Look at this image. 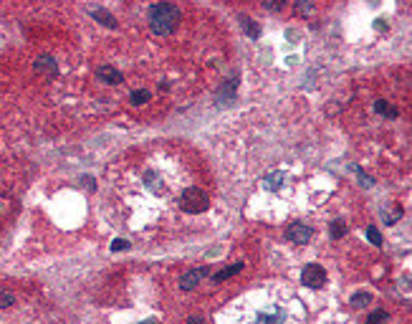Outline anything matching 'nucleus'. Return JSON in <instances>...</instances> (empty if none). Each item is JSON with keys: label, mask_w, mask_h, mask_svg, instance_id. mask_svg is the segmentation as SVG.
I'll use <instances>...</instances> for the list:
<instances>
[{"label": "nucleus", "mask_w": 412, "mask_h": 324, "mask_svg": "<svg viewBox=\"0 0 412 324\" xmlns=\"http://www.w3.org/2000/svg\"><path fill=\"white\" fill-rule=\"evenodd\" d=\"M359 180H362V182H364V185H367V187H369V185H372V177H367V175H364V172H359Z\"/></svg>", "instance_id": "obj_24"}, {"label": "nucleus", "mask_w": 412, "mask_h": 324, "mask_svg": "<svg viewBox=\"0 0 412 324\" xmlns=\"http://www.w3.org/2000/svg\"><path fill=\"white\" fill-rule=\"evenodd\" d=\"M369 302H372V296H369V294H364V291H359V294H354V296H351V307H356V309L367 307Z\"/></svg>", "instance_id": "obj_14"}, {"label": "nucleus", "mask_w": 412, "mask_h": 324, "mask_svg": "<svg viewBox=\"0 0 412 324\" xmlns=\"http://www.w3.org/2000/svg\"><path fill=\"white\" fill-rule=\"evenodd\" d=\"M147 18H149V28H152V33H157V36H167V33H172V31L177 28V23H180L182 13H180V8L172 5V3H154V5L149 8Z\"/></svg>", "instance_id": "obj_1"}, {"label": "nucleus", "mask_w": 412, "mask_h": 324, "mask_svg": "<svg viewBox=\"0 0 412 324\" xmlns=\"http://www.w3.org/2000/svg\"><path fill=\"white\" fill-rule=\"evenodd\" d=\"M91 15L99 20V23H104L106 28H117V18L109 13V10H101V8H91Z\"/></svg>", "instance_id": "obj_11"}, {"label": "nucleus", "mask_w": 412, "mask_h": 324, "mask_svg": "<svg viewBox=\"0 0 412 324\" xmlns=\"http://www.w3.org/2000/svg\"><path fill=\"white\" fill-rule=\"evenodd\" d=\"M344 233H346V223L344 221H334L332 223V238L339 241V238H344Z\"/></svg>", "instance_id": "obj_15"}, {"label": "nucleus", "mask_w": 412, "mask_h": 324, "mask_svg": "<svg viewBox=\"0 0 412 324\" xmlns=\"http://www.w3.org/2000/svg\"><path fill=\"white\" fill-rule=\"evenodd\" d=\"M245 268V263L243 261H238V263H233V266H228V268H223V271H217L215 276H212V281L215 284H220V281H225V279H230V276H235V274H240Z\"/></svg>", "instance_id": "obj_9"}, {"label": "nucleus", "mask_w": 412, "mask_h": 324, "mask_svg": "<svg viewBox=\"0 0 412 324\" xmlns=\"http://www.w3.org/2000/svg\"><path fill=\"white\" fill-rule=\"evenodd\" d=\"M367 238L374 243V246H382V236H379V231H377V228H372V226H369V228H367Z\"/></svg>", "instance_id": "obj_19"}, {"label": "nucleus", "mask_w": 412, "mask_h": 324, "mask_svg": "<svg viewBox=\"0 0 412 324\" xmlns=\"http://www.w3.org/2000/svg\"><path fill=\"white\" fill-rule=\"evenodd\" d=\"M139 324H159L157 319H147V322H139Z\"/></svg>", "instance_id": "obj_25"}, {"label": "nucleus", "mask_w": 412, "mask_h": 324, "mask_svg": "<svg viewBox=\"0 0 412 324\" xmlns=\"http://www.w3.org/2000/svg\"><path fill=\"white\" fill-rule=\"evenodd\" d=\"M256 324H286V314L283 309L278 307H273V309H266L256 317Z\"/></svg>", "instance_id": "obj_6"}, {"label": "nucleus", "mask_w": 412, "mask_h": 324, "mask_svg": "<svg viewBox=\"0 0 412 324\" xmlns=\"http://www.w3.org/2000/svg\"><path fill=\"white\" fill-rule=\"evenodd\" d=\"M185 324H205V319H203V317H190Z\"/></svg>", "instance_id": "obj_22"}, {"label": "nucleus", "mask_w": 412, "mask_h": 324, "mask_svg": "<svg viewBox=\"0 0 412 324\" xmlns=\"http://www.w3.org/2000/svg\"><path fill=\"white\" fill-rule=\"evenodd\" d=\"M127 248H129V241H127V238H114L112 251H127Z\"/></svg>", "instance_id": "obj_20"}, {"label": "nucleus", "mask_w": 412, "mask_h": 324, "mask_svg": "<svg viewBox=\"0 0 412 324\" xmlns=\"http://www.w3.org/2000/svg\"><path fill=\"white\" fill-rule=\"evenodd\" d=\"M374 109H377L379 114H387V117H392V119L397 117V109H392V106H390L387 101H377V104H374Z\"/></svg>", "instance_id": "obj_16"}, {"label": "nucleus", "mask_w": 412, "mask_h": 324, "mask_svg": "<svg viewBox=\"0 0 412 324\" xmlns=\"http://www.w3.org/2000/svg\"><path fill=\"white\" fill-rule=\"evenodd\" d=\"M243 28L248 31V33H251L253 38H258V36H261V28L256 25V20H251V18H243Z\"/></svg>", "instance_id": "obj_17"}, {"label": "nucleus", "mask_w": 412, "mask_h": 324, "mask_svg": "<svg viewBox=\"0 0 412 324\" xmlns=\"http://www.w3.org/2000/svg\"><path fill=\"white\" fill-rule=\"evenodd\" d=\"M15 304V296L10 291H0V309H8Z\"/></svg>", "instance_id": "obj_18"}, {"label": "nucleus", "mask_w": 412, "mask_h": 324, "mask_svg": "<svg viewBox=\"0 0 412 324\" xmlns=\"http://www.w3.org/2000/svg\"><path fill=\"white\" fill-rule=\"evenodd\" d=\"M210 274V268L207 266H198V268H190V271H185L182 274V279H180V286L182 289H195L205 276Z\"/></svg>", "instance_id": "obj_4"}, {"label": "nucleus", "mask_w": 412, "mask_h": 324, "mask_svg": "<svg viewBox=\"0 0 412 324\" xmlns=\"http://www.w3.org/2000/svg\"><path fill=\"white\" fill-rule=\"evenodd\" d=\"M286 238L291 243H296V246H306V241L311 238V228L306 223H293V226H288Z\"/></svg>", "instance_id": "obj_5"}, {"label": "nucleus", "mask_w": 412, "mask_h": 324, "mask_svg": "<svg viewBox=\"0 0 412 324\" xmlns=\"http://www.w3.org/2000/svg\"><path fill=\"white\" fill-rule=\"evenodd\" d=\"M96 76L104 81V84H109V86H117V84H122V81H124L122 71H117L114 66H101V69H96Z\"/></svg>", "instance_id": "obj_7"}, {"label": "nucleus", "mask_w": 412, "mask_h": 324, "mask_svg": "<svg viewBox=\"0 0 412 324\" xmlns=\"http://www.w3.org/2000/svg\"><path fill=\"white\" fill-rule=\"evenodd\" d=\"M129 101H132L134 106H142V104H147V101H149V91H147V89H137V91H132Z\"/></svg>", "instance_id": "obj_12"}, {"label": "nucleus", "mask_w": 412, "mask_h": 324, "mask_svg": "<svg viewBox=\"0 0 412 324\" xmlns=\"http://www.w3.org/2000/svg\"><path fill=\"white\" fill-rule=\"evenodd\" d=\"M266 8H271V10H281V3H278V0H271V3H266Z\"/></svg>", "instance_id": "obj_23"}, {"label": "nucleus", "mask_w": 412, "mask_h": 324, "mask_svg": "<svg viewBox=\"0 0 412 324\" xmlns=\"http://www.w3.org/2000/svg\"><path fill=\"white\" fill-rule=\"evenodd\" d=\"M301 284L309 286V289H321L326 284V271L319 263H309L304 271H301Z\"/></svg>", "instance_id": "obj_3"}, {"label": "nucleus", "mask_w": 412, "mask_h": 324, "mask_svg": "<svg viewBox=\"0 0 412 324\" xmlns=\"http://www.w3.org/2000/svg\"><path fill=\"white\" fill-rule=\"evenodd\" d=\"M33 69H36L38 74H46V76H56V74H59V64L53 61L51 56H38L36 64H33Z\"/></svg>", "instance_id": "obj_8"}, {"label": "nucleus", "mask_w": 412, "mask_h": 324, "mask_svg": "<svg viewBox=\"0 0 412 324\" xmlns=\"http://www.w3.org/2000/svg\"><path fill=\"white\" fill-rule=\"evenodd\" d=\"M387 322H390V317H387V312H382V309H377V312H372L367 317V324H387Z\"/></svg>", "instance_id": "obj_13"}, {"label": "nucleus", "mask_w": 412, "mask_h": 324, "mask_svg": "<svg viewBox=\"0 0 412 324\" xmlns=\"http://www.w3.org/2000/svg\"><path fill=\"white\" fill-rule=\"evenodd\" d=\"M286 182V175L283 172H271L263 177V187L266 190H281V185Z\"/></svg>", "instance_id": "obj_10"}, {"label": "nucleus", "mask_w": 412, "mask_h": 324, "mask_svg": "<svg viewBox=\"0 0 412 324\" xmlns=\"http://www.w3.org/2000/svg\"><path fill=\"white\" fill-rule=\"evenodd\" d=\"M296 13H301V15L311 13V3H306V0H298V3H296Z\"/></svg>", "instance_id": "obj_21"}, {"label": "nucleus", "mask_w": 412, "mask_h": 324, "mask_svg": "<svg viewBox=\"0 0 412 324\" xmlns=\"http://www.w3.org/2000/svg\"><path fill=\"white\" fill-rule=\"evenodd\" d=\"M207 195L205 190H200V187H187V190L180 195V208L185 213H192V215H198V213H205L207 210Z\"/></svg>", "instance_id": "obj_2"}]
</instances>
